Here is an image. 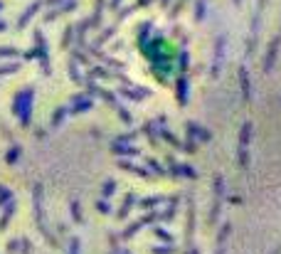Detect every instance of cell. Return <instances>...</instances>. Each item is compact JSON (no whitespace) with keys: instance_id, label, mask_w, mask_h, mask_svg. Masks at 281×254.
Segmentation results:
<instances>
[{"instance_id":"6da1fadb","label":"cell","mask_w":281,"mask_h":254,"mask_svg":"<svg viewBox=\"0 0 281 254\" xmlns=\"http://www.w3.org/2000/svg\"><path fill=\"white\" fill-rule=\"evenodd\" d=\"M40 7H42V2H35V5H30V7L25 10V15H22V17L17 20V27H25V25H27V22H30V20L35 17V12H37Z\"/></svg>"},{"instance_id":"7a4b0ae2","label":"cell","mask_w":281,"mask_h":254,"mask_svg":"<svg viewBox=\"0 0 281 254\" xmlns=\"http://www.w3.org/2000/svg\"><path fill=\"white\" fill-rule=\"evenodd\" d=\"M2 30H5V22H0V32H2Z\"/></svg>"},{"instance_id":"3957f363","label":"cell","mask_w":281,"mask_h":254,"mask_svg":"<svg viewBox=\"0 0 281 254\" xmlns=\"http://www.w3.org/2000/svg\"><path fill=\"white\" fill-rule=\"evenodd\" d=\"M0 10H2V2H0Z\"/></svg>"}]
</instances>
